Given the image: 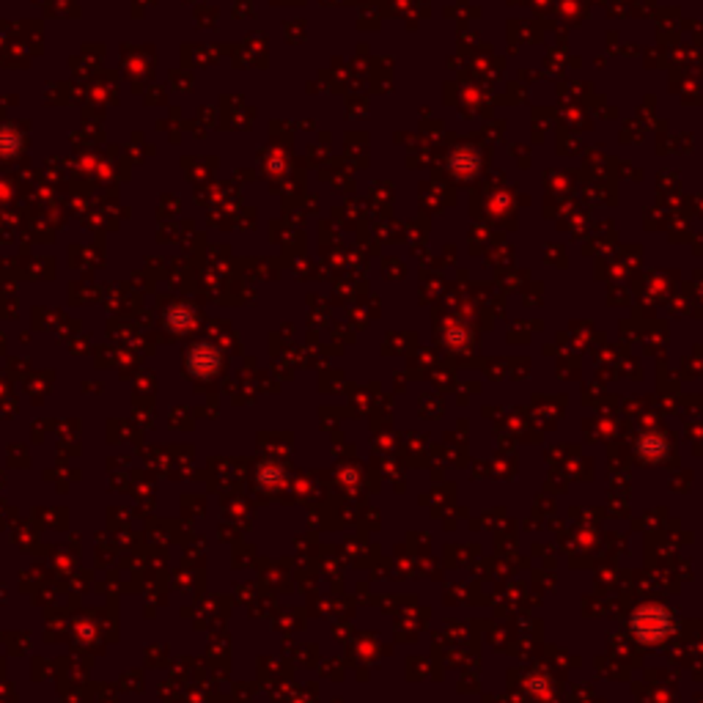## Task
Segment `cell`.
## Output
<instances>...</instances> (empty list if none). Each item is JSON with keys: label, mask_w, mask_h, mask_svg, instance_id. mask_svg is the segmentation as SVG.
<instances>
[{"label": "cell", "mask_w": 703, "mask_h": 703, "mask_svg": "<svg viewBox=\"0 0 703 703\" xmlns=\"http://www.w3.org/2000/svg\"><path fill=\"white\" fill-rule=\"evenodd\" d=\"M635 632L646 643H657L671 632V621L659 607H646L635 615Z\"/></svg>", "instance_id": "6da1fadb"}, {"label": "cell", "mask_w": 703, "mask_h": 703, "mask_svg": "<svg viewBox=\"0 0 703 703\" xmlns=\"http://www.w3.org/2000/svg\"><path fill=\"white\" fill-rule=\"evenodd\" d=\"M20 143H22V138H20L14 130L0 127V155H4V157H14L17 149H20Z\"/></svg>", "instance_id": "7a4b0ae2"}]
</instances>
